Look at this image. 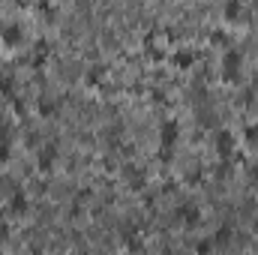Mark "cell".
I'll return each mask as SVG.
<instances>
[{"mask_svg": "<svg viewBox=\"0 0 258 255\" xmlns=\"http://www.w3.org/2000/svg\"><path fill=\"white\" fill-rule=\"evenodd\" d=\"M177 222L183 225V228H198L201 225V207L195 204V201H186V204H180L177 207Z\"/></svg>", "mask_w": 258, "mask_h": 255, "instance_id": "cell-4", "label": "cell"}, {"mask_svg": "<svg viewBox=\"0 0 258 255\" xmlns=\"http://www.w3.org/2000/svg\"><path fill=\"white\" fill-rule=\"evenodd\" d=\"M6 234H9V231H6V228L0 225V246H3V240H6Z\"/></svg>", "mask_w": 258, "mask_h": 255, "instance_id": "cell-21", "label": "cell"}, {"mask_svg": "<svg viewBox=\"0 0 258 255\" xmlns=\"http://www.w3.org/2000/svg\"><path fill=\"white\" fill-rule=\"evenodd\" d=\"M0 93L3 96H15V78L12 75H3L0 78Z\"/></svg>", "mask_w": 258, "mask_h": 255, "instance_id": "cell-17", "label": "cell"}, {"mask_svg": "<svg viewBox=\"0 0 258 255\" xmlns=\"http://www.w3.org/2000/svg\"><path fill=\"white\" fill-rule=\"evenodd\" d=\"M120 237H123V246L126 249H144V240H141V231H138L135 222H126L120 228Z\"/></svg>", "mask_w": 258, "mask_h": 255, "instance_id": "cell-6", "label": "cell"}, {"mask_svg": "<svg viewBox=\"0 0 258 255\" xmlns=\"http://www.w3.org/2000/svg\"><path fill=\"white\" fill-rule=\"evenodd\" d=\"M234 132L231 129H219L216 132V138H213V150H216V156L219 159H231L234 156Z\"/></svg>", "mask_w": 258, "mask_h": 255, "instance_id": "cell-3", "label": "cell"}, {"mask_svg": "<svg viewBox=\"0 0 258 255\" xmlns=\"http://www.w3.org/2000/svg\"><path fill=\"white\" fill-rule=\"evenodd\" d=\"M6 210H9V216H24V213L30 210V198H27V192L24 189H12Z\"/></svg>", "mask_w": 258, "mask_h": 255, "instance_id": "cell-5", "label": "cell"}, {"mask_svg": "<svg viewBox=\"0 0 258 255\" xmlns=\"http://www.w3.org/2000/svg\"><path fill=\"white\" fill-rule=\"evenodd\" d=\"M222 12H225V21H240L243 18V3L240 0H225Z\"/></svg>", "mask_w": 258, "mask_h": 255, "instance_id": "cell-9", "label": "cell"}, {"mask_svg": "<svg viewBox=\"0 0 258 255\" xmlns=\"http://www.w3.org/2000/svg\"><path fill=\"white\" fill-rule=\"evenodd\" d=\"M240 78H243V54L237 48H225V54H222V81L237 84Z\"/></svg>", "mask_w": 258, "mask_h": 255, "instance_id": "cell-1", "label": "cell"}, {"mask_svg": "<svg viewBox=\"0 0 258 255\" xmlns=\"http://www.w3.org/2000/svg\"><path fill=\"white\" fill-rule=\"evenodd\" d=\"M243 138H246V144H249V147H258V123H246Z\"/></svg>", "mask_w": 258, "mask_h": 255, "instance_id": "cell-16", "label": "cell"}, {"mask_svg": "<svg viewBox=\"0 0 258 255\" xmlns=\"http://www.w3.org/2000/svg\"><path fill=\"white\" fill-rule=\"evenodd\" d=\"M231 237H234V225L231 222H222L219 231H216V243H231Z\"/></svg>", "mask_w": 258, "mask_h": 255, "instance_id": "cell-14", "label": "cell"}, {"mask_svg": "<svg viewBox=\"0 0 258 255\" xmlns=\"http://www.w3.org/2000/svg\"><path fill=\"white\" fill-rule=\"evenodd\" d=\"M252 231H255V234H258V216H255V222H252Z\"/></svg>", "mask_w": 258, "mask_h": 255, "instance_id": "cell-22", "label": "cell"}, {"mask_svg": "<svg viewBox=\"0 0 258 255\" xmlns=\"http://www.w3.org/2000/svg\"><path fill=\"white\" fill-rule=\"evenodd\" d=\"M9 153H12V141L0 135V162H9Z\"/></svg>", "mask_w": 258, "mask_h": 255, "instance_id": "cell-18", "label": "cell"}, {"mask_svg": "<svg viewBox=\"0 0 258 255\" xmlns=\"http://www.w3.org/2000/svg\"><path fill=\"white\" fill-rule=\"evenodd\" d=\"M192 249H195V252H201V255H204V252H210V249H213V240H195V243H192Z\"/></svg>", "mask_w": 258, "mask_h": 255, "instance_id": "cell-20", "label": "cell"}, {"mask_svg": "<svg viewBox=\"0 0 258 255\" xmlns=\"http://www.w3.org/2000/svg\"><path fill=\"white\" fill-rule=\"evenodd\" d=\"M36 108H39L42 117H51V114H57V99H51V96H39V99H36Z\"/></svg>", "mask_w": 258, "mask_h": 255, "instance_id": "cell-11", "label": "cell"}, {"mask_svg": "<svg viewBox=\"0 0 258 255\" xmlns=\"http://www.w3.org/2000/svg\"><path fill=\"white\" fill-rule=\"evenodd\" d=\"M192 60H195V54L189 51V48H177V51L171 54V63L177 66V69H189Z\"/></svg>", "mask_w": 258, "mask_h": 255, "instance_id": "cell-10", "label": "cell"}, {"mask_svg": "<svg viewBox=\"0 0 258 255\" xmlns=\"http://www.w3.org/2000/svg\"><path fill=\"white\" fill-rule=\"evenodd\" d=\"M213 174H216V177H228V174H231V162H228V159H219V165L213 168Z\"/></svg>", "mask_w": 258, "mask_h": 255, "instance_id": "cell-19", "label": "cell"}, {"mask_svg": "<svg viewBox=\"0 0 258 255\" xmlns=\"http://www.w3.org/2000/svg\"><path fill=\"white\" fill-rule=\"evenodd\" d=\"M126 180H129V186L135 192H144V186H147V174H144V168H138V165H126Z\"/></svg>", "mask_w": 258, "mask_h": 255, "instance_id": "cell-8", "label": "cell"}, {"mask_svg": "<svg viewBox=\"0 0 258 255\" xmlns=\"http://www.w3.org/2000/svg\"><path fill=\"white\" fill-rule=\"evenodd\" d=\"M177 135H180L177 120H162V123H159V144L174 147V144H177Z\"/></svg>", "mask_w": 258, "mask_h": 255, "instance_id": "cell-7", "label": "cell"}, {"mask_svg": "<svg viewBox=\"0 0 258 255\" xmlns=\"http://www.w3.org/2000/svg\"><path fill=\"white\" fill-rule=\"evenodd\" d=\"M3 42L15 48V45L21 42V27H18V24H9V27H3Z\"/></svg>", "mask_w": 258, "mask_h": 255, "instance_id": "cell-12", "label": "cell"}, {"mask_svg": "<svg viewBox=\"0 0 258 255\" xmlns=\"http://www.w3.org/2000/svg\"><path fill=\"white\" fill-rule=\"evenodd\" d=\"M102 78H105V69H102V66H90V69H87V75H84V81H87L90 87H96Z\"/></svg>", "mask_w": 258, "mask_h": 255, "instance_id": "cell-13", "label": "cell"}, {"mask_svg": "<svg viewBox=\"0 0 258 255\" xmlns=\"http://www.w3.org/2000/svg\"><path fill=\"white\" fill-rule=\"evenodd\" d=\"M57 156H60L57 144H42L39 153H36V168H39V174H51L54 165H57Z\"/></svg>", "mask_w": 258, "mask_h": 255, "instance_id": "cell-2", "label": "cell"}, {"mask_svg": "<svg viewBox=\"0 0 258 255\" xmlns=\"http://www.w3.org/2000/svg\"><path fill=\"white\" fill-rule=\"evenodd\" d=\"M210 42L219 45V48H231V36H228L225 30H213V33H210Z\"/></svg>", "mask_w": 258, "mask_h": 255, "instance_id": "cell-15", "label": "cell"}]
</instances>
